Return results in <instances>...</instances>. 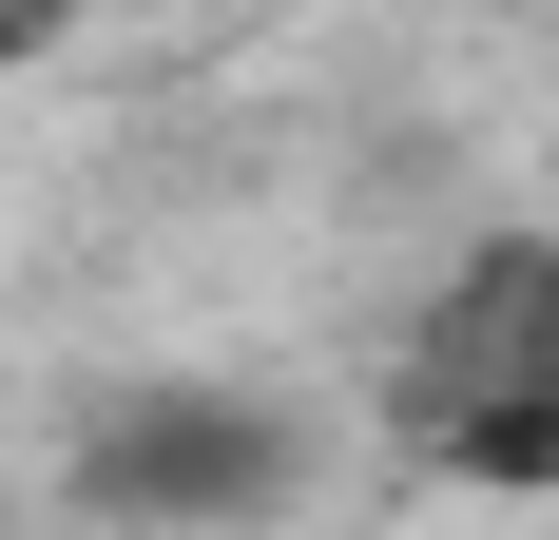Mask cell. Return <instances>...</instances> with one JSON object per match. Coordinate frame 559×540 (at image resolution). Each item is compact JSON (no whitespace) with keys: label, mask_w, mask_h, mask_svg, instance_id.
I'll return each instance as SVG.
<instances>
[{"label":"cell","mask_w":559,"mask_h":540,"mask_svg":"<svg viewBox=\"0 0 559 540\" xmlns=\"http://www.w3.org/2000/svg\"><path fill=\"white\" fill-rule=\"evenodd\" d=\"M20 58H39V20H20V0H0V78H20Z\"/></svg>","instance_id":"3957f363"},{"label":"cell","mask_w":559,"mask_h":540,"mask_svg":"<svg viewBox=\"0 0 559 540\" xmlns=\"http://www.w3.org/2000/svg\"><path fill=\"white\" fill-rule=\"evenodd\" d=\"M386 425H405V463H444V483H483V502H559V213L483 232V251L405 309Z\"/></svg>","instance_id":"6da1fadb"},{"label":"cell","mask_w":559,"mask_h":540,"mask_svg":"<svg viewBox=\"0 0 559 540\" xmlns=\"http://www.w3.org/2000/svg\"><path fill=\"white\" fill-rule=\"evenodd\" d=\"M289 483H309V425L271 386H231V367H135V386H97L58 425V502L116 521V540H231Z\"/></svg>","instance_id":"7a4b0ae2"}]
</instances>
